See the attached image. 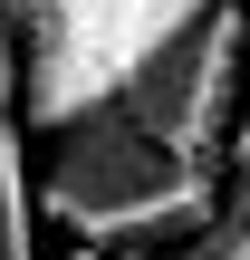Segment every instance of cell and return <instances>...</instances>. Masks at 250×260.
I'll return each mask as SVG.
<instances>
[{
    "label": "cell",
    "instance_id": "5b68a950",
    "mask_svg": "<svg viewBox=\"0 0 250 260\" xmlns=\"http://www.w3.org/2000/svg\"><path fill=\"white\" fill-rule=\"evenodd\" d=\"M231 193H250V96H241V125H231Z\"/></svg>",
    "mask_w": 250,
    "mask_h": 260
},
{
    "label": "cell",
    "instance_id": "3957f363",
    "mask_svg": "<svg viewBox=\"0 0 250 260\" xmlns=\"http://www.w3.org/2000/svg\"><path fill=\"white\" fill-rule=\"evenodd\" d=\"M0 260H39V164H29V116H0Z\"/></svg>",
    "mask_w": 250,
    "mask_h": 260
},
{
    "label": "cell",
    "instance_id": "277c9868",
    "mask_svg": "<svg viewBox=\"0 0 250 260\" xmlns=\"http://www.w3.org/2000/svg\"><path fill=\"white\" fill-rule=\"evenodd\" d=\"M10 96H19V19H10V0H0V116H19Z\"/></svg>",
    "mask_w": 250,
    "mask_h": 260
},
{
    "label": "cell",
    "instance_id": "7a4b0ae2",
    "mask_svg": "<svg viewBox=\"0 0 250 260\" xmlns=\"http://www.w3.org/2000/svg\"><path fill=\"white\" fill-rule=\"evenodd\" d=\"M250 96V10L241 0H202L183 10L164 39H145L125 68H116V116L193 164H231V125H241Z\"/></svg>",
    "mask_w": 250,
    "mask_h": 260
},
{
    "label": "cell",
    "instance_id": "8992f818",
    "mask_svg": "<svg viewBox=\"0 0 250 260\" xmlns=\"http://www.w3.org/2000/svg\"><path fill=\"white\" fill-rule=\"evenodd\" d=\"M67 260H145V251H67Z\"/></svg>",
    "mask_w": 250,
    "mask_h": 260
},
{
    "label": "cell",
    "instance_id": "6da1fadb",
    "mask_svg": "<svg viewBox=\"0 0 250 260\" xmlns=\"http://www.w3.org/2000/svg\"><path fill=\"white\" fill-rule=\"evenodd\" d=\"M222 193H231V164H193L154 145L116 106H87L77 125H58L39 164V222H58L77 251H183L193 232H212Z\"/></svg>",
    "mask_w": 250,
    "mask_h": 260
}]
</instances>
